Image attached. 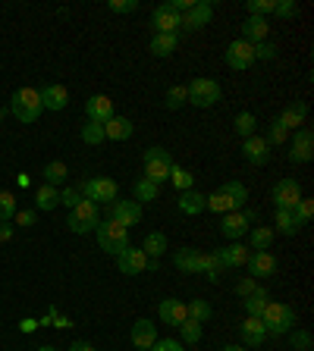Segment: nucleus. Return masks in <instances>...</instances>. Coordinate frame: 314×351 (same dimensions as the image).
<instances>
[{"instance_id":"nucleus-62","label":"nucleus","mask_w":314,"mask_h":351,"mask_svg":"<svg viewBox=\"0 0 314 351\" xmlns=\"http://www.w3.org/2000/svg\"><path fill=\"white\" fill-rule=\"evenodd\" d=\"M0 122H3V110H0Z\"/></svg>"},{"instance_id":"nucleus-40","label":"nucleus","mask_w":314,"mask_h":351,"mask_svg":"<svg viewBox=\"0 0 314 351\" xmlns=\"http://www.w3.org/2000/svg\"><path fill=\"white\" fill-rule=\"evenodd\" d=\"M170 182L180 188V192H189V188H195V176L189 170H182V166H176V164H173V170H170Z\"/></svg>"},{"instance_id":"nucleus-12","label":"nucleus","mask_w":314,"mask_h":351,"mask_svg":"<svg viewBox=\"0 0 314 351\" xmlns=\"http://www.w3.org/2000/svg\"><path fill=\"white\" fill-rule=\"evenodd\" d=\"M110 220L120 226H138L142 223V204L138 201H113L110 204Z\"/></svg>"},{"instance_id":"nucleus-1","label":"nucleus","mask_w":314,"mask_h":351,"mask_svg":"<svg viewBox=\"0 0 314 351\" xmlns=\"http://www.w3.org/2000/svg\"><path fill=\"white\" fill-rule=\"evenodd\" d=\"M261 323L267 326L270 336H286V333L295 329V311H292L289 304H283V301H267V307H264V314H261Z\"/></svg>"},{"instance_id":"nucleus-60","label":"nucleus","mask_w":314,"mask_h":351,"mask_svg":"<svg viewBox=\"0 0 314 351\" xmlns=\"http://www.w3.org/2000/svg\"><path fill=\"white\" fill-rule=\"evenodd\" d=\"M220 351H245V345H226V348H220Z\"/></svg>"},{"instance_id":"nucleus-43","label":"nucleus","mask_w":314,"mask_h":351,"mask_svg":"<svg viewBox=\"0 0 314 351\" xmlns=\"http://www.w3.org/2000/svg\"><path fill=\"white\" fill-rule=\"evenodd\" d=\"M254 129H258V120H254V113H239V116H236V132H239L242 138H252Z\"/></svg>"},{"instance_id":"nucleus-55","label":"nucleus","mask_w":314,"mask_h":351,"mask_svg":"<svg viewBox=\"0 0 314 351\" xmlns=\"http://www.w3.org/2000/svg\"><path fill=\"white\" fill-rule=\"evenodd\" d=\"M258 289H261V285L254 283V279H239V283H236V291H239V298H248V295H254Z\"/></svg>"},{"instance_id":"nucleus-20","label":"nucleus","mask_w":314,"mask_h":351,"mask_svg":"<svg viewBox=\"0 0 314 351\" xmlns=\"http://www.w3.org/2000/svg\"><path fill=\"white\" fill-rule=\"evenodd\" d=\"M248 270H252L254 279H267L277 273V257L270 255V251H252L248 257Z\"/></svg>"},{"instance_id":"nucleus-9","label":"nucleus","mask_w":314,"mask_h":351,"mask_svg":"<svg viewBox=\"0 0 314 351\" xmlns=\"http://www.w3.org/2000/svg\"><path fill=\"white\" fill-rule=\"evenodd\" d=\"M117 267H120L123 276H138L148 270V255H145L142 248H132L129 245L123 255H117Z\"/></svg>"},{"instance_id":"nucleus-29","label":"nucleus","mask_w":314,"mask_h":351,"mask_svg":"<svg viewBox=\"0 0 314 351\" xmlns=\"http://www.w3.org/2000/svg\"><path fill=\"white\" fill-rule=\"evenodd\" d=\"M176 47H180V31H167V35H154V38H151V53H154V57H160V60H164V57H170Z\"/></svg>"},{"instance_id":"nucleus-17","label":"nucleus","mask_w":314,"mask_h":351,"mask_svg":"<svg viewBox=\"0 0 314 351\" xmlns=\"http://www.w3.org/2000/svg\"><path fill=\"white\" fill-rule=\"evenodd\" d=\"M242 157H245L252 166H264L270 160L267 142H264V138H258V135H252V138H242Z\"/></svg>"},{"instance_id":"nucleus-31","label":"nucleus","mask_w":314,"mask_h":351,"mask_svg":"<svg viewBox=\"0 0 314 351\" xmlns=\"http://www.w3.org/2000/svg\"><path fill=\"white\" fill-rule=\"evenodd\" d=\"M173 263L182 273H198V251L195 248H180V251H173Z\"/></svg>"},{"instance_id":"nucleus-46","label":"nucleus","mask_w":314,"mask_h":351,"mask_svg":"<svg viewBox=\"0 0 314 351\" xmlns=\"http://www.w3.org/2000/svg\"><path fill=\"white\" fill-rule=\"evenodd\" d=\"M311 213H314V204H311V198H302L295 207H292V217H295V223L299 226H305L308 220H311Z\"/></svg>"},{"instance_id":"nucleus-54","label":"nucleus","mask_w":314,"mask_h":351,"mask_svg":"<svg viewBox=\"0 0 314 351\" xmlns=\"http://www.w3.org/2000/svg\"><path fill=\"white\" fill-rule=\"evenodd\" d=\"M107 10H110V13H135V10H138V0H110Z\"/></svg>"},{"instance_id":"nucleus-35","label":"nucleus","mask_w":314,"mask_h":351,"mask_svg":"<svg viewBox=\"0 0 314 351\" xmlns=\"http://www.w3.org/2000/svg\"><path fill=\"white\" fill-rule=\"evenodd\" d=\"M274 226H277L274 232H280V235H295V232L302 229V226L295 223V217H292V210H277V217H274Z\"/></svg>"},{"instance_id":"nucleus-51","label":"nucleus","mask_w":314,"mask_h":351,"mask_svg":"<svg viewBox=\"0 0 314 351\" xmlns=\"http://www.w3.org/2000/svg\"><path fill=\"white\" fill-rule=\"evenodd\" d=\"M274 57H277V44H274V41L254 44V60H274Z\"/></svg>"},{"instance_id":"nucleus-18","label":"nucleus","mask_w":314,"mask_h":351,"mask_svg":"<svg viewBox=\"0 0 314 351\" xmlns=\"http://www.w3.org/2000/svg\"><path fill=\"white\" fill-rule=\"evenodd\" d=\"M248 257H252V251H245V245H239V242H232V245H226V248H220V251H217L220 267H226V270L245 267Z\"/></svg>"},{"instance_id":"nucleus-3","label":"nucleus","mask_w":314,"mask_h":351,"mask_svg":"<svg viewBox=\"0 0 314 351\" xmlns=\"http://www.w3.org/2000/svg\"><path fill=\"white\" fill-rule=\"evenodd\" d=\"M10 110H13V116L19 122H35L38 116H41V94H38L35 88H16L13 97H10Z\"/></svg>"},{"instance_id":"nucleus-52","label":"nucleus","mask_w":314,"mask_h":351,"mask_svg":"<svg viewBox=\"0 0 314 351\" xmlns=\"http://www.w3.org/2000/svg\"><path fill=\"white\" fill-rule=\"evenodd\" d=\"M79 201H82V194H79V188H75V185H69V188H63V192H60V204L67 210H73Z\"/></svg>"},{"instance_id":"nucleus-30","label":"nucleus","mask_w":314,"mask_h":351,"mask_svg":"<svg viewBox=\"0 0 314 351\" xmlns=\"http://www.w3.org/2000/svg\"><path fill=\"white\" fill-rule=\"evenodd\" d=\"M142 251L151 257V261H157V257H164L167 251H170V245H167V235H164V232H148V235H145Z\"/></svg>"},{"instance_id":"nucleus-13","label":"nucleus","mask_w":314,"mask_h":351,"mask_svg":"<svg viewBox=\"0 0 314 351\" xmlns=\"http://www.w3.org/2000/svg\"><path fill=\"white\" fill-rule=\"evenodd\" d=\"M85 116H88V122H101V126H104L107 120L117 116V113H113V101L107 94H91L88 101H85Z\"/></svg>"},{"instance_id":"nucleus-39","label":"nucleus","mask_w":314,"mask_h":351,"mask_svg":"<svg viewBox=\"0 0 314 351\" xmlns=\"http://www.w3.org/2000/svg\"><path fill=\"white\" fill-rule=\"evenodd\" d=\"M180 336H182V342H186V345H198V342H202V323L189 320V317H186V320L180 323Z\"/></svg>"},{"instance_id":"nucleus-2","label":"nucleus","mask_w":314,"mask_h":351,"mask_svg":"<svg viewBox=\"0 0 314 351\" xmlns=\"http://www.w3.org/2000/svg\"><path fill=\"white\" fill-rule=\"evenodd\" d=\"M97 235V245H101V251H107V255H123L129 248V229L120 223H113V220H101L95 229Z\"/></svg>"},{"instance_id":"nucleus-27","label":"nucleus","mask_w":314,"mask_h":351,"mask_svg":"<svg viewBox=\"0 0 314 351\" xmlns=\"http://www.w3.org/2000/svg\"><path fill=\"white\" fill-rule=\"evenodd\" d=\"M180 210L186 213V217H195V213H202L204 204H208V194L195 192V188H189V192H180Z\"/></svg>"},{"instance_id":"nucleus-41","label":"nucleus","mask_w":314,"mask_h":351,"mask_svg":"<svg viewBox=\"0 0 314 351\" xmlns=\"http://www.w3.org/2000/svg\"><path fill=\"white\" fill-rule=\"evenodd\" d=\"M167 110H180L182 104H189V94H186V85H173L170 91H167Z\"/></svg>"},{"instance_id":"nucleus-26","label":"nucleus","mask_w":314,"mask_h":351,"mask_svg":"<svg viewBox=\"0 0 314 351\" xmlns=\"http://www.w3.org/2000/svg\"><path fill=\"white\" fill-rule=\"evenodd\" d=\"M135 126L129 116H113V120L104 122V138H110V142H126V138H132Z\"/></svg>"},{"instance_id":"nucleus-58","label":"nucleus","mask_w":314,"mask_h":351,"mask_svg":"<svg viewBox=\"0 0 314 351\" xmlns=\"http://www.w3.org/2000/svg\"><path fill=\"white\" fill-rule=\"evenodd\" d=\"M69 351H95V345L91 342H73L69 345Z\"/></svg>"},{"instance_id":"nucleus-32","label":"nucleus","mask_w":314,"mask_h":351,"mask_svg":"<svg viewBox=\"0 0 314 351\" xmlns=\"http://www.w3.org/2000/svg\"><path fill=\"white\" fill-rule=\"evenodd\" d=\"M274 235H277V232H274V226H254L252 235H248V239H252V251H270Z\"/></svg>"},{"instance_id":"nucleus-50","label":"nucleus","mask_w":314,"mask_h":351,"mask_svg":"<svg viewBox=\"0 0 314 351\" xmlns=\"http://www.w3.org/2000/svg\"><path fill=\"white\" fill-rule=\"evenodd\" d=\"M286 138H289V132H286V129L280 126V122H274V126H270V132H267V138H264V142H267V148H277V144H283Z\"/></svg>"},{"instance_id":"nucleus-11","label":"nucleus","mask_w":314,"mask_h":351,"mask_svg":"<svg viewBox=\"0 0 314 351\" xmlns=\"http://www.w3.org/2000/svg\"><path fill=\"white\" fill-rule=\"evenodd\" d=\"M299 201H302V188L295 179H280L274 185V204H277V210H292Z\"/></svg>"},{"instance_id":"nucleus-22","label":"nucleus","mask_w":314,"mask_h":351,"mask_svg":"<svg viewBox=\"0 0 314 351\" xmlns=\"http://www.w3.org/2000/svg\"><path fill=\"white\" fill-rule=\"evenodd\" d=\"M305 120H308V104L305 101H295V104H289L283 113H280V126L286 129V132H295L299 126H305Z\"/></svg>"},{"instance_id":"nucleus-23","label":"nucleus","mask_w":314,"mask_h":351,"mask_svg":"<svg viewBox=\"0 0 314 351\" xmlns=\"http://www.w3.org/2000/svg\"><path fill=\"white\" fill-rule=\"evenodd\" d=\"M151 25L157 29V35H167V31H180V13H173L167 3H160V7L151 13Z\"/></svg>"},{"instance_id":"nucleus-44","label":"nucleus","mask_w":314,"mask_h":351,"mask_svg":"<svg viewBox=\"0 0 314 351\" xmlns=\"http://www.w3.org/2000/svg\"><path fill=\"white\" fill-rule=\"evenodd\" d=\"M82 142L85 144H101L104 142V126H101V122H85L82 126Z\"/></svg>"},{"instance_id":"nucleus-6","label":"nucleus","mask_w":314,"mask_h":351,"mask_svg":"<svg viewBox=\"0 0 314 351\" xmlns=\"http://www.w3.org/2000/svg\"><path fill=\"white\" fill-rule=\"evenodd\" d=\"M97 223H101V210H97L95 201H79L67 217V226L75 232V235H85V232H95Z\"/></svg>"},{"instance_id":"nucleus-61","label":"nucleus","mask_w":314,"mask_h":351,"mask_svg":"<svg viewBox=\"0 0 314 351\" xmlns=\"http://www.w3.org/2000/svg\"><path fill=\"white\" fill-rule=\"evenodd\" d=\"M38 351H60V348H53V345H41Z\"/></svg>"},{"instance_id":"nucleus-36","label":"nucleus","mask_w":314,"mask_h":351,"mask_svg":"<svg viewBox=\"0 0 314 351\" xmlns=\"http://www.w3.org/2000/svg\"><path fill=\"white\" fill-rule=\"evenodd\" d=\"M69 179V166L60 164V160H53V164L45 166V185H60V182Z\"/></svg>"},{"instance_id":"nucleus-25","label":"nucleus","mask_w":314,"mask_h":351,"mask_svg":"<svg viewBox=\"0 0 314 351\" xmlns=\"http://www.w3.org/2000/svg\"><path fill=\"white\" fill-rule=\"evenodd\" d=\"M38 94H41V107L45 110H63L69 104L67 85H45V91H38Z\"/></svg>"},{"instance_id":"nucleus-34","label":"nucleus","mask_w":314,"mask_h":351,"mask_svg":"<svg viewBox=\"0 0 314 351\" xmlns=\"http://www.w3.org/2000/svg\"><path fill=\"white\" fill-rule=\"evenodd\" d=\"M186 314L189 320H198V323H208L210 317H214V307L208 304V301L202 298H195V301H186Z\"/></svg>"},{"instance_id":"nucleus-10","label":"nucleus","mask_w":314,"mask_h":351,"mask_svg":"<svg viewBox=\"0 0 314 351\" xmlns=\"http://www.w3.org/2000/svg\"><path fill=\"white\" fill-rule=\"evenodd\" d=\"M214 19V7H210L208 0H198L189 13H182L180 16V29H186V31H198V29H204V25Z\"/></svg>"},{"instance_id":"nucleus-45","label":"nucleus","mask_w":314,"mask_h":351,"mask_svg":"<svg viewBox=\"0 0 314 351\" xmlns=\"http://www.w3.org/2000/svg\"><path fill=\"white\" fill-rule=\"evenodd\" d=\"M286 336H289V342L295 351H311V333H308V329H292Z\"/></svg>"},{"instance_id":"nucleus-28","label":"nucleus","mask_w":314,"mask_h":351,"mask_svg":"<svg viewBox=\"0 0 314 351\" xmlns=\"http://www.w3.org/2000/svg\"><path fill=\"white\" fill-rule=\"evenodd\" d=\"M204 210H210V213H224V217H226V213H232V210H239V207H236V201L230 198V192L220 185L214 194H208V204H204Z\"/></svg>"},{"instance_id":"nucleus-59","label":"nucleus","mask_w":314,"mask_h":351,"mask_svg":"<svg viewBox=\"0 0 314 351\" xmlns=\"http://www.w3.org/2000/svg\"><path fill=\"white\" fill-rule=\"evenodd\" d=\"M57 320V329H67V326H73V320H67V317H53Z\"/></svg>"},{"instance_id":"nucleus-48","label":"nucleus","mask_w":314,"mask_h":351,"mask_svg":"<svg viewBox=\"0 0 314 351\" xmlns=\"http://www.w3.org/2000/svg\"><path fill=\"white\" fill-rule=\"evenodd\" d=\"M274 16L292 19V16H299V3H295V0H277V3H274Z\"/></svg>"},{"instance_id":"nucleus-57","label":"nucleus","mask_w":314,"mask_h":351,"mask_svg":"<svg viewBox=\"0 0 314 351\" xmlns=\"http://www.w3.org/2000/svg\"><path fill=\"white\" fill-rule=\"evenodd\" d=\"M13 239V226L10 223H0V242H10Z\"/></svg>"},{"instance_id":"nucleus-37","label":"nucleus","mask_w":314,"mask_h":351,"mask_svg":"<svg viewBox=\"0 0 314 351\" xmlns=\"http://www.w3.org/2000/svg\"><path fill=\"white\" fill-rule=\"evenodd\" d=\"M132 194H135V201L138 204H151V201H157V194H160V185H154V182H148V179H138L135 182V188H132Z\"/></svg>"},{"instance_id":"nucleus-16","label":"nucleus","mask_w":314,"mask_h":351,"mask_svg":"<svg viewBox=\"0 0 314 351\" xmlns=\"http://www.w3.org/2000/svg\"><path fill=\"white\" fill-rule=\"evenodd\" d=\"M132 345H135V351H151V345L157 342V326L148 320V317H142V320H135L132 323Z\"/></svg>"},{"instance_id":"nucleus-53","label":"nucleus","mask_w":314,"mask_h":351,"mask_svg":"<svg viewBox=\"0 0 314 351\" xmlns=\"http://www.w3.org/2000/svg\"><path fill=\"white\" fill-rule=\"evenodd\" d=\"M35 220H38L35 210H16V213H13V223L19 226V229H29V226H35Z\"/></svg>"},{"instance_id":"nucleus-21","label":"nucleus","mask_w":314,"mask_h":351,"mask_svg":"<svg viewBox=\"0 0 314 351\" xmlns=\"http://www.w3.org/2000/svg\"><path fill=\"white\" fill-rule=\"evenodd\" d=\"M157 317H160V323H167V326H180L182 320H186V301L180 298H167L160 301V307H157Z\"/></svg>"},{"instance_id":"nucleus-47","label":"nucleus","mask_w":314,"mask_h":351,"mask_svg":"<svg viewBox=\"0 0 314 351\" xmlns=\"http://www.w3.org/2000/svg\"><path fill=\"white\" fill-rule=\"evenodd\" d=\"M226 192H230V198H232V201H236V207H245V201H248V188L245 185H242V182H226Z\"/></svg>"},{"instance_id":"nucleus-14","label":"nucleus","mask_w":314,"mask_h":351,"mask_svg":"<svg viewBox=\"0 0 314 351\" xmlns=\"http://www.w3.org/2000/svg\"><path fill=\"white\" fill-rule=\"evenodd\" d=\"M226 63H230L232 69H239V73H245L248 66L254 63V44H248V41H232L230 47H226Z\"/></svg>"},{"instance_id":"nucleus-5","label":"nucleus","mask_w":314,"mask_h":351,"mask_svg":"<svg viewBox=\"0 0 314 351\" xmlns=\"http://www.w3.org/2000/svg\"><path fill=\"white\" fill-rule=\"evenodd\" d=\"M170 170H173V154L167 148H148L145 151V179L160 185V182L170 179Z\"/></svg>"},{"instance_id":"nucleus-49","label":"nucleus","mask_w":314,"mask_h":351,"mask_svg":"<svg viewBox=\"0 0 314 351\" xmlns=\"http://www.w3.org/2000/svg\"><path fill=\"white\" fill-rule=\"evenodd\" d=\"M274 3H277V0H248V13L267 19V16L274 13Z\"/></svg>"},{"instance_id":"nucleus-7","label":"nucleus","mask_w":314,"mask_h":351,"mask_svg":"<svg viewBox=\"0 0 314 351\" xmlns=\"http://www.w3.org/2000/svg\"><path fill=\"white\" fill-rule=\"evenodd\" d=\"M186 94H189V104L192 107H202V110H208V107H214L220 101V82H214V79H195V82L186 85Z\"/></svg>"},{"instance_id":"nucleus-15","label":"nucleus","mask_w":314,"mask_h":351,"mask_svg":"<svg viewBox=\"0 0 314 351\" xmlns=\"http://www.w3.org/2000/svg\"><path fill=\"white\" fill-rule=\"evenodd\" d=\"M239 336H242V345L248 348H261L264 339H267V326L261 323V317H245L239 326Z\"/></svg>"},{"instance_id":"nucleus-4","label":"nucleus","mask_w":314,"mask_h":351,"mask_svg":"<svg viewBox=\"0 0 314 351\" xmlns=\"http://www.w3.org/2000/svg\"><path fill=\"white\" fill-rule=\"evenodd\" d=\"M79 188V194H82L85 201H95V204H113L117 198H120V185L110 179V176H91V179H85Z\"/></svg>"},{"instance_id":"nucleus-19","label":"nucleus","mask_w":314,"mask_h":351,"mask_svg":"<svg viewBox=\"0 0 314 351\" xmlns=\"http://www.w3.org/2000/svg\"><path fill=\"white\" fill-rule=\"evenodd\" d=\"M267 35H270V23L264 16H248L242 23V41H248V44H261V41H267Z\"/></svg>"},{"instance_id":"nucleus-42","label":"nucleus","mask_w":314,"mask_h":351,"mask_svg":"<svg viewBox=\"0 0 314 351\" xmlns=\"http://www.w3.org/2000/svg\"><path fill=\"white\" fill-rule=\"evenodd\" d=\"M16 194L13 192H0V223H10L16 213Z\"/></svg>"},{"instance_id":"nucleus-33","label":"nucleus","mask_w":314,"mask_h":351,"mask_svg":"<svg viewBox=\"0 0 314 351\" xmlns=\"http://www.w3.org/2000/svg\"><path fill=\"white\" fill-rule=\"evenodd\" d=\"M60 204V192L53 185H41V188H35V207L38 210H53Z\"/></svg>"},{"instance_id":"nucleus-56","label":"nucleus","mask_w":314,"mask_h":351,"mask_svg":"<svg viewBox=\"0 0 314 351\" xmlns=\"http://www.w3.org/2000/svg\"><path fill=\"white\" fill-rule=\"evenodd\" d=\"M151 351H182V342H176V339H157L151 345Z\"/></svg>"},{"instance_id":"nucleus-8","label":"nucleus","mask_w":314,"mask_h":351,"mask_svg":"<svg viewBox=\"0 0 314 351\" xmlns=\"http://www.w3.org/2000/svg\"><path fill=\"white\" fill-rule=\"evenodd\" d=\"M314 157V135L311 129H295V135H292L289 142V160L292 164H308V160Z\"/></svg>"},{"instance_id":"nucleus-24","label":"nucleus","mask_w":314,"mask_h":351,"mask_svg":"<svg viewBox=\"0 0 314 351\" xmlns=\"http://www.w3.org/2000/svg\"><path fill=\"white\" fill-rule=\"evenodd\" d=\"M220 232H224L230 242H239L242 235L248 232V220H245V213L242 210H232V213H226L224 217V223H220Z\"/></svg>"},{"instance_id":"nucleus-38","label":"nucleus","mask_w":314,"mask_h":351,"mask_svg":"<svg viewBox=\"0 0 314 351\" xmlns=\"http://www.w3.org/2000/svg\"><path fill=\"white\" fill-rule=\"evenodd\" d=\"M267 301H270V295L264 289H258L254 295H248V298H245V314L248 317H261L264 307H267Z\"/></svg>"}]
</instances>
